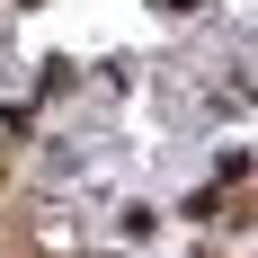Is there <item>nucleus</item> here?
Returning <instances> with one entry per match:
<instances>
[{
	"instance_id": "f257e3e1",
	"label": "nucleus",
	"mask_w": 258,
	"mask_h": 258,
	"mask_svg": "<svg viewBox=\"0 0 258 258\" xmlns=\"http://www.w3.org/2000/svg\"><path fill=\"white\" fill-rule=\"evenodd\" d=\"M169 9H196V0H169Z\"/></svg>"
},
{
	"instance_id": "f03ea898",
	"label": "nucleus",
	"mask_w": 258,
	"mask_h": 258,
	"mask_svg": "<svg viewBox=\"0 0 258 258\" xmlns=\"http://www.w3.org/2000/svg\"><path fill=\"white\" fill-rule=\"evenodd\" d=\"M0 178H9V160H0Z\"/></svg>"
}]
</instances>
